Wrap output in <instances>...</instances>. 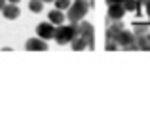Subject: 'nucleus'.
I'll return each instance as SVG.
<instances>
[{
    "label": "nucleus",
    "mask_w": 150,
    "mask_h": 127,
    "mask_svg": "<svg viewBox=\"0 0 150 127\" xmlns=\"http://www.w3.org/2000/svg\"><path fill=\"white\" fill-rule=\"evenodd\" d=\"M78 36V23H70V25H57L53 32V40L57 44H70Z\"/></svg>",
    "instance_id": "nucleus-1"
},
{
    "label": "nucleus",
    "mask_w": 150,
    "mask_h": 127,
    "mask_svg": "<svg viewBox=\"0 0 150 127\" xmlns=\"http://www.w3.org/2000/svg\"><path fill=\"white\" fill-rule=\"evenodd\" d=\"M88 10H89L88 0H74V2L69 6V11H67L65 17L69 19L70 23H80L82 19H86Z\"/></svg>",
    "instance_id": "nucleus-2"
},
{
    "label": "nucleus",
    "mask_w": 150,
    "mask_h": 127,
    "mask_svg": "<svg viewBox=\"0 0 150 127\" xmlns=\"http://www.w3.org/2000/svg\"><path fill=\"white\" fill-rule=\"evenodd\" d=\"M114 42L118 44V47H122V49H137L135 46V34H133V30H127L124 29L122 32H118L116 36H114Z\"/></svg>",
    "instance_id": "nucleus-3"
},
{
    "label": "nucleus",
    "mask_w": 150,
    "mask_h": 127,
    "mask_svg": "<svg viewBox=\"0 0 150 127\" xmlns=\"http://www.w3.org/2000/svg\"><path fill=\"white\" fill-rule=\"evenodd\" d=\"M78 34L84 36L86 40H88V47L93 49V25L91 23L86 21V19H82V21L78 23Z\"/></svg>",
    "instance_id": "nucleus-4"
},
{
    "label": "nucleus",
    "mask_w": 150,
    "mask_h": 127,
    "mask_svg": "<svg viewBox=\"0 0 150 127\" xmlns=\"http://www.w3.org/2000/svg\"><path fill=\"white\" fill-rule=\"evenodd\" d=\"M53 32H55V25L50 21H44V23H38L36 27V36L42 38V40H51L53 38Z\"/></svg>",
    "instance_id": "nucleus-5"
},
{
    "label": "nucleus",
    "mask_w": 150,
    "mask_h": 127,
    "mask_svg": "<svg viewBox=\"0 0 150 127\" xmlns=\"http://www.w3.org/2000/svg\"><path fill=\"white\" fill-rule=\"evenodd\" d=\"M25 49L29 51H46L48 49V44L46 40H42V38H29V40L25 42Z\"/></svg>",
    "instance_id": "nucleus-6"
},
{
    "label": "nucleus",
    "mask_w": 150,
    "mask_h": 127,
    "mask_svg": "<svg viewBox=\"0 0 150 127\" xmlns=\"http://www.w3.org/2000/svg\"><path fill=\"white\" fill-rule=\"evenodd\" d=\"M2 13L6 19H17L21 15V10H19L17 4H11V2H6V6L2 8Z\"/></svg>",
    "instance_id": "nucleus-7"
},
{
    "label": "nucleus",
    "mask_w": 150,
    "mask_h": 127,
    "mask_svg": "<svg viewBox=\"0 0 150 127\" xmlns=\"http://www.w3.org/2000/svg\"><path fill=\"white\" fill-rule=\"evenodd\" d=\"M125 13L122 4H108V19H122Z\"/></svg>",
    "instance_id": "nucleus-8"
},
{
    "label": "nucleus",
    "mask_w": 150,
    "mask_h": 127,
    "mask_svg": "<svg viewBox=\"0 0 150 127\" xmlns=\"http://www.w3.org/2000/svg\"><path fill=\"white\" fill-rule=\"evenodd\" d=\"M135 46L141 51H148L150 49V32L143 34V36H135Z\"/></svg>",
    "instance_id": "nucleus-9"
},
{
    "label": "nucleus",
    "mask_w": 150,
    "mask_h": 127,
    "mask_svg": "<svg viewBox=\"0 0 150 127\" xmlns=\"http://www.w3.org/2000/svg\"><path fill=\"white\" fill-rule=\"evenodd\" d=\"M122 6H124V10H125V11H135V13H143V11H141V8H143L141 0H124V2H122Z\"/></svg>",
    "instance_id": "nucleus-10"
},
{
    "label": "nucleus",
    "mask_w": 150,
    "mask_h": 127,
    "mask_svg": "<svg viewBox=\"0 0 150 127\" xmlns=\"http://www.w3.org/2000/svg\"><path fill=\"white\" fill-rule=\"evenodd\" d=\"M48 21H50V23H53L55 27H57V25H63V23H65V13H63L61 10H57V8H55L53 11H50Z\"/></svg>",
    "instance_id": "nucleus-11"
},
{
    "label": "nucleus",
    "mask_w": 150,
    "mask_h": 127,
    "mask_svg": "<svg viewBox=\"0 0 150 127\" xmlns=\"http://www.w3.org/2000/svg\"><path fill=\"white\" fill-rule=\"evenodd\" d=\"M70 46H72L74 51H82V49H86V47H88V40H86L84 36H80V34H78V36L70 42Z\"/></svg>",
    "instance_id": "nucleus-12"
},
{
    "label": "nucleus",
    "mask_w": 150,
    "mask_h": 127,
    "mask_svg": "<svg viewBox=\"0 0 150 127\" xmlns=\"http://www.w3.org/2000/svg\"><path fill=\"white\" fill-rule=\"evenodd\" d=\"M29 10L33 11V13H40V11L44 10V2H42V0H29Z\"/></svg>",
    "instance_id": "nucleus-13"
},
{
    "label": "nucleus",
    "mask_w": 150,
    "mask_h": 127,
    "mask_svg": "<svg viewBox=\"0 0 150 127\" xmlns=\"http://www.w3.org/2000/svg\"><path fill=\"white\" fill-rule=\"evenodd\" d=\"M146 32H148V25H144V23H135L133 25V34L135 36H143Z\"/></svg>",
    "instance_id": "nucleus-14"
},
{
    "label": "nucleus",
    "mask_w": 150,
    "mask_h": 127,
    "mask_svg": "<svg viewBox=\"0 0 150 127\" xmlns=\"http://www.w3.org/2000/svg\"><path fill=\"white\" fill-rule=\"evenodd\" d=\"M53 4H55V8H57V10L65 11V10H69V6H70V0H53Z\"/></svg>",
    "instance_id": "nucleus-15"
},
{
    "label": "nucleus",
    "mask_w": 150,
    "mask_h": 127,
    "mask_svg": "<svg viewBox=\"0 0 150 127\" xmlns=\"http://www.w3.org/2000/svg\"><path fill=\"white\" fill-rule=\"evenodd\" d=\"M143 6H144V13L150 17V0H146V2H143Z\"/></svg>",
    "instance_id": "nucleus-16"
},
{
    "label": "nucleus",
    "mask_w": 150,
    "mask_h": 127,
    "mask_svg": "<svg viewBox=\"0 0 150 127\" xmlns=\"http://www.w3.org/2000/svg\"><path fill=\"white\" fill-rule=\"evenodd\" d=\"M124 0H106V4H122Z\"/></svg>",
    "instance_id": "nucleus-17"
},
{
    "label": "nucleus",
    "mask_w": 150,
    "mask_h": 127,
    "mask_svg": "<svg viewBox=\"0 0 150 127\" xmlns=\"http://www.w3.org/2000/svg\"><path fill=\"white\" fill-rule=\"evenodd\" d=\"M6 6V0H0V11H2V8Z\"/></svg>",
    "instance_id": "nucleus-18"
},
{
    "label": "nucleus",
    "mask_w": 150,
    "mask_h": 127,
    "mask_svg": "<svg viewBox=\"0 0 150 127\" xmlns=\"http://www.w3.org/2000/svg\"><path fill=\"white\" fill-rule=\"evenodd\" d=\"M6 2H11V4H19V0H6Z\"/></svg>",
    "instance_id": "nucleus-19"
},
{
    "label": "nucleus",
    "mask_w": 150,
    "mask_h": 127,
    "mask_svg": "<svg viewBox=\"0 0 150 127\" xmlns=\"http://www.w3.org/2000/svg\"><path fill=\"white\" fill-rule=\"evenodd\" d=\"M42 2H44V4H48V2H53V0H42Z\"/></svg>",
    "instance_id": "nucleus-20"
},
{
    "label": "nucleus",
    "mask_w": 150,
    "mask_h": 127,
    "mask_svg": "<svg viewBox=\"0 0 150 127\" xmlns=\"http://www.w3.org/2000/svg\"><path fill=\"white\" fill-rule=\"evenodd\" d=\"M143 2H146V0H141V4H143Z\"/></svg>",
    "instance_id": "nucleus-21"
}]
</instances>
